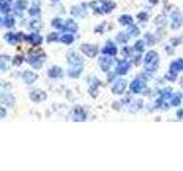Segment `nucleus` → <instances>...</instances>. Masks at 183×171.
Listing matches in <instances>:
<instances>
[{"label": "nucleus", "mask_w": 183, "mask_h": 171, "mask_svg": "<svg viewBox=\"0 0 183 171\" xmlns=\"http://www.w3.org/2000/svg\"><path fill=\"white\" fill-rule=\"evenodd\" d=\"M81 50L84 54H86L88 57H95L97 54V48L93 45H82Z\"/></svg>", "instance_id": "1"}, {"label": "nucleus", "mask_w": 183, "mask_h": 171, "mask_svg": "<svg viewBox=\"0 0 183 171\" xmlns=\"http://www.w3.org/2000/svg\"><path fill=\"white\" fill-rule=\"evenodd\" d=\"M30 98L32 99L33 102H42L46 99V94L44 91H41V90H33L32 93L30 94Z\"/></svg>", "instance_id": "2"}, {"label": "nucleus", "mask_w": 183, "mask_h": 171, "mask_svg": "<svg viewBox=\"0 0 183 171\" xmlns=\"http://www.w3.org/2000/svg\"><path fill=\"white\" fill-rule=\"evenodd\" d=\"M172 19H173V23H172L173 29H177V27L181 26V24H182V15H181V13H180V11L175 10L174 13H173Z\"/></svg>", "instance_id": "3"}, {"label": "nucleus", "mask_w": 183, "mask_h": 171, "mask_svg": "<svg viewBox=\"0 0 183 171\" xmlns=\"http://www.w3.org/2000/svg\"><path fill=\"white\" fill-rule=\"evenodd\" d=\"M128 69H129V63L126 62V60H121V62H119V64H118L116 71H117V73H119V74H126Z\"/></svg>", "instance_id": "4"}, {"label": "nucleus", "mask_w": 183, "mask_h": 171, "mask_svg": "<svg viewBox=\"0 0 183 171\" xmlns=\"http://www.w3.org/2000/svg\"><path fill=\"white\" fill-rule=\"evenodd\" d=\"M126 88V82L124 80H120L112 87V93L113 94H123V91Z\"/></svg>", "instance_id": "5"}, {"label": "nucleus", "mask_w": 183, "mask_h": 171, "mask_svg": "<svg viewBox=\"0 0 183 171\" xmlns=\"http://www.w3.org/2000/svg\"><path fill=\"white\" fill-rule=\"evenodd\" d=\"M143 87H144V82H142L138 79V80H135V81L132 82L131 89H132V91H134L135 94H138L143 89Z\"/></svg>", "instance_id": "6"}, {"label": "nucleus", "mask_w": 183, "mask_h": 171, "mask_svg": "<svg viewBox=\"0 0 183 171\" xmlns=\"http://www.w3.org/2000/svg\"><path fill=\"white\" fill-rule=\"evenodd\" d=\"M157 52H149L146 56V64H157Z\"/></svg>", "instance_id": "7"}, {"label": "nucleus", "mask_w": 183, "mask_h": 171, "mask_svg": "<svg viewBox=\"0 0 183 171\" xmlns=\"http://www.w3.org/2000/svg\"><path fill=\"white\" fill-rule=\"evenodd\" d=\"M62 29H63V30H65V31H71V32H76V31H77V29H78V26H77V24H76L73 21H71V19H68L67 23L64 24Z\"/></svg>", "instance_id": "8"}, {"label": "nucleus", "mask_w": 183, "mask_h": 171, "mask_svg": "<svg viewBox=\"0 0 183 171\" xmlns=\"http://www.w3.org/2000/svg\"><path fill=\"white\" fill-rule=\"evenodd\" d=\"M100 64H101L102 70L108 71L110 69V65L112 64L111 57H102L101 60H100Z\"/></svg>", "instance_id": "9"}, {"label": "nucleus", "mask_w": 183, "mask_h": 171, "mask_svg": "<svg viewBox=\"0 0 183 171\" xmlns=\"http://www.w3.org/2000/svg\"><path fill=\"white\" fill-rule=\"evenodd\" d=\"M183 70V60H177L175 62H173L172 65H171V72H179V71Z\"/></svg>", "instance_id": "10"}, {"label": "nucleus", "mask_w": 183, "mask_h": 171, "mask_svg": "<svg viewBox=\"0 0 183 171\" xmlns=\"http://www.w3.org/2000/svg\"><path fill=\"white\" fill-rule=\"evenodd\" d=\"M81 71H82V66H81V64H73V66L69 70V74L71 75V77H78L80 73H81Z\"/></svg>", "instance_id": "11"}, {"label": "nucleus", "mask_w": 183, "mask_h": 171, "mask_svg": "<svg viewBox=\"0 0 183 171\" xmlns=\"http://www.w3.org/2000/svg\"><path fill=\"white\" fill-rule=\"evenodd\" d=\"M23 79H24V81L26 83H32L37 79V75L32 73V72H30V71H25L24 74H23Z\"/></svg>", "instance_id": "12"}, {"label": "nucleus", "mask_w": 183, "mask_h": 171, "mask_svg": "<svg viewBox=\"0 0 183 171\" xmlns=\"http://www.w3.org/2000/svg\"><path fill=\"white\" fill-rule=\"evenodd\" d=\"M102 52H103V54H108V55H110V56H113L117 54V48L112 45V44H108L107 47H104V48L102 49Z\"/></svg>", "instance_id": "13"}, {"label": "nucleus", "mask_w": 183, "mask_h": 171, "mask_svg": "<svg viewBox=\"0 0 183 171\" xmlns=\"http://www.w3.org/2000/svg\"><path fill=\"white\" fill-rule=\"evenodd\" d=\"M115 8V2L113 1H108V2H104V4L102 5V8L101 10L103 13H109L110 10H112Z\"/></svg>", "instance_id": "14"}, {"label": "nucleus", "mask_w": 183, "mask_h": 171, "mask_svg": "<svg viewBox=\"0 0 183 171\" xmlns=\"http://www.w3.org/2000/svg\"><path fill=\"white\" fill-rule=\"evenodd\" d=\"M28 40L31 41L33 45H39V44L41 42V37L37 33H32L31 35L28 37Z\"/></svg>", "instance_id": "15"}, {"label": "nucleus", "mask_w": 183, "mask_h": 171, "mask_svg": "<svg viewBox=\"0 0 183 171\" xmlns=\"http://www.w3.org/2000/svg\"><path fill=\"white\" fill-rule=\"evenodd\" d=\"M49 77H52V78H55V77H61L62 75V70H61L60 67H53V69H50L48 72Z\"/></svg>", "instance_id": "16"}, {"label": "nucleus", "mask_w": 183, "mask_h": 171, "mask_svg": "<svg viewBox=\"0 0 183 171\" xmlns=\"http://www.w3.org/2000/svg\"><path fill=\"white\" fill-rule=\"evenodd\" d=\"M1 23H2V25H5L6 27H11V26L14 25V19L11 17V16H6L5 19H1Z\"/></svg>", "instance_id": "17"}, {"label": "nucleus", "mask_w": 183, "mask_h": 171, "mask_svg": "<svg viewBox=\"0 0 183 171\" xmlns=\"http://www.w3.org/2000/svg\"><path fill=\"white\" fill-rule=\"evenodd\" d=\"M29 63L32 64L33 65V67H40L41 64H42V60L41 58H39V57H37V56H34V57H32V58H30L29 60Z\"/></svg>", "instance_id": "18"}, {"label": "nucleus", "mask_w": 183, "mask_h": 171, "mask_svg": "<svg viewBox=\"0 0 183 171\" xmlns=\"http://www.w3.org/2000/svg\"><path fill=\"white\" fill-rule=\"evenodd\" d=\"M20 37H22V34H13V33H9L6 35V38H7V40L11 42V44H15L17 40H21V39H19Z\"/></svg>", "instance_id": "19"}, {"label": "nucleus", "mask_w": 183, "mask_h": 171, "mask_svg": "<svg viewBox=\"0 0 183 171\" xmlns=\"http://www.w3.org/2000/svg\"><path fill=\"white\" fill-rule=\"evenodd\" d=\"M119 21H120L121 24H124V25H128V24H132V23H133L132 17L131 16H128V15H123L119 19Z\"/></svg>", "instance_id": "20"}, {"label": "nucleus", "mask_w": 183, "mask_h": 171, "mask_svg": "<svg viewBox=\"0 0 183 171\" xmlns=\"http://www.w3.org/2000/svg\"><path fill=\"white\" fill-rule=\"evenodd\" d=\"M69 62H70V63H73V64H76V63L81 64V60L79 58V56L77 55V54H75V52L69 55Z\"/></svg>", "instance_id": "21"}, {"label": "nucleus", "mask_w": 183, "mask_h": 171, "mask_svg": "<svg viewBox=\"0 0 183 171\" xmlns=\"http://www.w3.org/2000/svg\"><path fill=\"white\" fill-rule=\"evenodd\" d=\"M61 40H62V42H64V44H71L72 41L75 40V38H73V35H71V34H64L63 37L61 38Z\"/></svg>", "instance_id": "22"}, {"label": "nucleus", "mask_w": 183, "mask_h": 171, "mask_svg": "<svg viewBox=\"0 0 183 171\" xmlns=\"http://www.w3.org/2000/svg\"><path fill=\"white\" fill-rule=\"evenodd\" d=\"M25 6H26V4H25V1H24V0H19V1H17V4H16V10H17L16 13H17V14H19V11L21 13L22 9L25 8Z\"/></svg>", "instance_id": "23"}, {"label": "nucleus", "mask_w": 183, "mask_h": 171, "mask_svg": "<svg viewBox=\"0 0 183 171\" xmlns=\"http://www.w3.org/2000/svg\"><path fill=\"white\" fill-rule=\"evenodd\" d=\"M180 103H181V96H180L179 94H175V95L172 97V105L176 106V105H179Z\"/></svg>", "instance_id": "24"}, {"label": "nucleus", "mask_w": 183, "mask_h": 171, "mask_svg": "<svg viewBox=\"0 0 183 171\" xmlns=\"http://www.w3.org/2000/svg\"><path fill=\"white\" fill-rule=\"evenodd\" d=\"M128 33L132 34V35H137L140 33V31H138V29L136 26H132V27L128 29Z\"/></svg>", "instance_id": "25"}, {"label": "nucleus", "mask_w": 183, "mask_h": 171, "mask_svg": "<svg viewBox=\"0 0 183 171\" xmlns=\"http://www.w3.org/2000/svg\"><path fill=\"white\" fill-rule=\"evenodd\" d=\"M6 2H7L6 0H2V1H1V11H2L4 14L7 13V10L9 9V5H7Z\"/></svg>", "instance_id": "26"}, {"label": "nucleus", "mask_w": 183, "mask_h": 171, "mask_svg": "<svg viewBox=\"0 0 183 171\" xmlns=\"http://www.w3.org/2000/svg\"><path fill=\"white\" fill-rule=\"evenodd\" d=\"M135 49H136V50H138V52H142L143 49H144L143 41H137V42L135 44Z\"/></svg>", "instance_id": "27"}, {"label": "nucleus", "mask_w": 183, "mask_h": 171, "mask_svg": "<svg viewBox=\"0 0 183 171\" xmlns=\"http://www.w3.org/2000/svg\"><path fill=\"white\" fill-rule=\"evenodd\" d=\"M53 25L55 26V27H57V29H62L63 27V24H62V21L61 19H54V22H53Z\"/></svg>", "instance_id": "28"}, {"label": "nucleus", "mask_w": 183, "mask_h": 171, "mask_svg": "<svg viewBox=\"0 0 183 171\" xmlns=\"http://www.w3.org/2000/svg\"><path fill=\"white\" fill-rule=\"evenodd\" d=\"M118 41H120V42H126V41L128 40V37L127 35H126V34H119V35H118Z\"/></svg>", "instance_id": "29"}, {"label": "nucleus", "mask_w": 183, "mask_h": 171, "mask_svg": "<svg viewBox=\"0 0 183 171\" xmlns=\"http://www.w3.org/2000/svg\"><path fill=\"white\" fill-rule=\"evenodd\" d=\"M137 17L141 19V21H143V22H144V21H146V19H148V16H146V13H141V14H138Z\"/></svg>", "instance_id": "30"}, {"label": "nucleus", "mask_w": 183, "mask_h": 171, "mask_svg": "<svg viewBox=\"0 0 183 171\" xmlns=\"http://www.w3.org/2000/svg\"><path fill=\"white\" fill-rule=\"evenodd\" d=\"M38 13H39V8L32 7L30 9V14H31V15H36V14H38Z\"/></svg>", "instance_id": "31"}, {"label": "nucleus", "mask_w": 183, "mask_h": 171, "mask_svg": "<svg viewBox=\"0 0 183 171\" xmlns=\"http://www.w3.org/2000/svg\"><path fill=\"white\" fill-rule=\"evenodd\" d=\"M57 39V34L56 33H52V34H49L48 35V41H54Z\"/></svg>", "instance_id": "32"}, {"label": "nucleus", "mask_w": 183, "mask_h": 171, "mask_svg": "<svg viewBox=\"0 0 183 171\" xmlns=\"http://www.w3.org/2000/svg\"><path fill=\"white\" fill-rule=\"evenodd\" d=\"M124 54H125V55H131L132 50L129 49V47H125V48H124Z\"/></svg>", "instance_id": "33"}, {"label": "nucleus", "mask_w": 183, "mask_h": 171, "mask_svg": "<svg viewBox=\"0 0 183 171\" xmlns=\"http://www.w3.org/2000/svg\"><path fill=\"white\" fill-rule=\"evenodd\" d=\"M22 63V57H20V56H17L15 58V60H14V64L15 65H17V64H21Z\"/></svg>", "instance_id": "34"}, {"label": "nucleus", "mask_w": 183, "mask_h": 171, "mask_svg": "<svg viewBox=\"0 0 183 171\" xmlns=\"http://www.w3.org/2000/svg\"><path fill=\"white\" fill-rule=\"evenodd\" d=\"M177 116H179V118H182L183 116V110H180V111L177 112Z\"/></svg>", "instance_id": "35"}, {"label": "nucleus", "mask_w": 183, "mask_h": 171, "mask_svg": "<svg viewBox=\"0 0 183 171\" xmlns=\"http://www.w3.org/2000/svg\"><path fill=\"white\" fill-rule=\"evenodd\" d=\"M7 1H8V2H9V1H11V0H7Z\"/></svg>", "instance_id": "36"}]
</instances>
